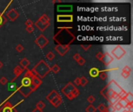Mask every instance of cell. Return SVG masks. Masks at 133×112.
Listing matches in <instances>:
<instances>
[{
  "label": "cell",
  "instance_id": "1",
  "mask_svg": "<svg viewBox=\"0 0 133 112\" xmlns=\"http://www.w3.org/2000/svg\"><path fill=\"white\" fill-rule=\"evenodd\" d=\"M70 28L72 29V27ZM70 28H59L60 31L54 37V40L55 42L58 43V45L68 46L75 40V36L68 31Z\"/></svg>",
  "mask_w": 133,
  "mask_h": 112
},
{
  "label": "cell",
  "instance_id": "2",
  "mask_svg": "<svg viewBox=\"0 0 133 112\" xmlns=\"http://www.w3.org/2000/svg\"><path fill=\"white\" fill-rule=\"evenodd\" d=\"M123 89H122L120 87V86L114 82V80H111L110 83L106 86V87L104 88V90H101L100 93L101 95H104L105 98L109 99L113 97L114 96H118V94L120 93V92L122 91Z\"/></svg>",
  "mask_w": 133,
  "mask_h": 112
},
{
  "label": "cell",
  "instance_id": "3",
  "mask_svg": "<svg viewBox=\"0 0 133 112\" xmlns=\"http://www.w3.org/2000/svg\"><path fill=\"white\" fill-rule=\"evenodd\" d=\"M32 71L34 72L35 76H38L40 79H41V78H44L46 75L48 74V72L51 71V68L44 60H41V61L33 68Z\"/></svg>",
  "mask_w": 133,
  "mask_h": 112
},
{
  "label": "cell",
  "instance_id": "4",
  "mask_svg": "<svg viewBox=\"0 0 133 112\" xmlns=\"http://www.w3.org/2000/svg\"><path fill=\"white\" fill-rule=\"evenodd\" d=\"M46 98H47V100L55 107H58L62 103V97L57 93L56 90H52V91L46 97Z\"/></svg>",
  "mask_w": 133,
  "mask_h": 112
},
{
  "label": "cell",
  "instance_id": "5",
  "mask_svg": "<svg viewBox=\"0 0 133 112\" xmlns=\"http://www.w3.org/2000/svg\"><path fill=\"white\" fill-rule=\"evenodd\" d=\"M35 26L41 31H44L50 26V18L46 14H43L35 23Z\"/></svg>",
  "mask_w": 133,
  "mask_h": 112
},
{
  "label": "cell",
  "instance_id": "6",
  "mask_svg": "<svg viewBox=\"0 0 133 112\" xmlns=\"http://www.w3.org/2000/svg\"><path fill=\"white\" fill-rule=\"evenodd\" d=\"M111 53H112L113 56H114V58H116L117 59H121L126 54V51L122 46L118 45L112 50Z\"/></svg>",
  "mask_w": 133,
  "mask_h": 112
},
{
  "label": "cell",
  "instance_id": "7",
  "mask_svg": "<svg viewBox=\"0 0 133 112\" xmlns=\"http://www.w3.org/2000/svg\"><path fill=\"white\" fill-rule=\"evenodd\" d=\"M49 43V41L48 38H46L43 34H41L39 37H37L35 40V44L40 47V48H43Z\"/></svg>",
  "mask_w": 133,
  "mask_h": 112
},
{
  "label": "cell",
  "instance_id": "8",
  "mask_svg": "<svg viewBox=\"0 0 133 112\" xmlns=\"http://www.w3.org/2000/svg\"><path fill=\"white\" fill-rule=\"evenodd\" d=\"M55 50L56 51V52L61 56L65 55L68 50H69V46H66V45H58L55 46Z\"/></svg>",
  "mask_w": 133,
  "mask_h": 112
},
{
  "label": "cell",
  "instance_id": "9",
  "mask_svg": "<svg viewBox=\"0 0 133 112\" xmlns=\"http://www.w3.org/2000/svg\"><path fill=\"white\" fill-rule=\"evenodd\" d=\"M57 21L61 23H71L73 21L72 15H58Z\"/></svg>",
  "mask_w": 133,
  "mask_h": 112
},
{
  "label": "cell",
  "instance_id": "10",
  "mask_svg": "<svg viewBox=\"0 0 133 112\" xmlns=\"http://www.w3.org/2000/svg\"><path fill=\"white\" fill-rule=\"evenodd\" d=\"M2 105V107L0 109V112H16L15 107L12 106L10 102L4 103Z\"/></svg>",
  "mask_w": 133,
  "mask_h": 112
},
{
  "label": "cell",
  "instance_id": "11",
  "mask_svg": "<svg viewBox=\"0 0 133 112\" xmlns=\"http://www.w3.org/2000/svg\"><path fill=\"white\" fill-rule=\"evenodd\" d=\"M19 16H20L19 12L16 10H14V9H12V10H10L6 13V17L11 21H14L15 20H16L19 17Z\"/></svg>",
  "mask_w": 133,
  "mask_h": 112
},
{
  "label": "cell",
  "instance_id": "12",
  "mask_svg": "<svg viewBox=\"0 0 133 112\" xmlns=\"http://www.w3.org/2000/svg\"><path fill=\"white\" fill-rule=\"evenodd\" d=\"M75 86L72 84V83H68L66 84V86L65 87H63L62 90V92L65 94V95H68V94L69 93H72V92H73V90L75 89Z\"/></svg>",
  "mask_w": 133,
  "mask_h": 112
},
{
  "label": "cell",
  "instance_id": "13",
  "mask_svg": "<svg viewBox=\"0 0 133 112\" xmlns=\"http://www.w3.org/2000/svg\"><path fill=\"white\" fill-rule=\"evenodd\" d=\"M113 59H114L113 56H111L109 53L106 52L104 54H103V58L101 59V61L105 66H108V65H110L111 62H112Z\"/></svg>",
  "mask_w": 133,
  "mask_h": 112
},
{
  "label": "cell",
  "instance_id": "14",
  "mask_svg": "<svg viewBox=\"0 0 133 112\" xmlns=\"http://www.w3.org/2000/svg\"><path fill=\"white\" fill-rule=\"evenodd\" d=\"M32 86V79L28 77L23 76V78L21 80V88H30Z\"/></svg>",
  "mask_w": 133,
  "mask_h": 112
},
{
  "label": "cell",
  "instance_id": "15",
  "mask_svg": "<svg viewBox=\"0 0 133 112\" xmlns=\"http://www.w3.org/2000/svg\"><path fill=\"white\" fill-rule=\"evenodd\" d=\"M8 90L9 91H12V93H16L19 90V87L17 86L16 83L14 82H10L8 84Z\"/></svg>",
  "mask_w": 133,
  "mask_h": 112
},
{
  "label": "cell",
  "instance_id": "16",
  "mask_svg": "<svg viewBox=\"0 0 133 112\" xmlns=\"http://www.w3.org/2000/svg\"><path fill=\"white\" fill-rule=\"evenodd\" d=\"M23 71H24V69H23V68L22 67H20V66H16V67L14 68V69H13V73H14V75H15V79H16L17 77L20 76L21 74H22V73L23 72ZM15 79H12V82H13Z\"/></svg>",
  "mask_w": 133,
  "mask_h": 112
},
{
  "label": "cell",
  "instance_id": "17",
  "mask_svg": "<svg viewBox=\"0 0 133 112\" xmlns=\"http://www.w3.org/2000/svg\"><path fill=\"white\" fill-rule=\"evenodd\" d=\"M57 10L58 12H70L72 10V6H58Z\"/></svg>",
  "mask_w": 133,
  "mask_h": 112
},
{
  "label": "cell",
  "instance_id": "18",
  "mask_svg": "<svg viewBox=\"0 0 133 112\" xmlns=\"http://www.w3.org/2000/svg\"><path fill=\"white\" fill-rule=\"evenodd\" d=\"M89 76H90L91 77H93V78H96V77L99 76V74H100V70L98 69L97 68H91L90 70H89Z\"/></svg>",
  "mask_w": 133,
  "mask_h": 112
},
{
  "label": "cell",
  "instance_id": "19",
  "mask_svg": "<svg viewBox=\"0 0 133 112\" xmlns=\"http://www.w3.org/2000/svg\"><path fill=\"white\" fill-rule=\"evenodd\" d=\"M32 84L34 85L37 88V87H39L42 84V80L38 76H34L33 78H32Z\"/></svg>",
  "mask_w": 133,
  "mask_h": 112
},
{
  "label": "cell",
  "instance_id": "20",
  "mask_svg": "<svg viewBox=\"0 0 133 112\" xmlns=\"http://www.w3.org/2000/svg\"><path fill=\"white\" fill-rule=\"evenodd\" d=\"M30 65V62H29V60L27 59V58H23L22 60L20 61V67H22L23 69H26L27 67H28V66Z\"/></svg>",
  "mask_w": 133,
  "mask_h": 112
},
{
  "label": "cell",
  "instance_id": "21",
  "mask_svg": "<svg viewBox=\"0 0 133 112\" xmlns=\"http://www.w3.org/2000/svg\"><path fill=\"white\" fill-rule=\"evenodd\" d=\"M119 100H120V98L118 97V96L117 95V96H114V97H111V98H110L109 99V101H110V103H111V105H114L115 104H117V103L119 101Z\"/></svg>",
  "mask_w": 133,
  "mask_h": 112
},
{
  "label": "cell",
  "instance_id": "22",
  "mask_svg": "<svg viewBox=\"0 0 133 112\" xmlns=\"http://www.w3.org/2000/svg\"><path fill=\"white\" fill-rule=\"evenodd\" d=\"M125 100H126V101L128 103V104H132L133 102V96L132 93H127V95L125 98Z\"/></svg>",
  "mask_w": 133,
  "mask_h": 112
},
{
  "label": "cell",
  "instance_id": "23",
  "mask_svg": "<svg viewBox=\"0 0 133 112\" xmlns=\"http://www.w3.org/2000/svg\"><path fill=\"white\" fill-rule=\"evenodd\" d=\"M34 76H35V74H34V72L32 71V69L31 70H27L24 73V76L25 77H28V78H31V79H32Z\"/></svg>",
  "mask_w": 133,
  "mask_h": 112
},
{
  "label": "cell",
  "instance_id": "24",
  "mask_svg": "<svg viewBox=\"0 0 133 112\" xmlns=\"http://www.w3.org/2000/svg\"><path fill=\"white\" fill-rule=\"evenodd\" d=\"M96 111H97V108L92 104H89L87 108H86V111L87 112H96Z\"/></svg>",
  "mask_w": 133,
  "mask_h": 112
},
{
  "label": "cell",
  "instance_id": "25",
  "mask_svg": "<svg viewBox=\"0 0 133 112\" xmlns=\"http://www.w3.org/2000/svg\"><path fill=\"white\" fill-rule=\"evenodd\" d=\"M6 22V17L2 14V12H0V27H1L2 26H3L4 24H5Z\"/></svg>",
  "mask_w": 133,
  "mask_h": 112
},
{
  "label": "cell",
  "instance_id": "26",
  "mask_svg": "<svg viewBox=\"0 0 133 112\" xmlns=\"http://www.w3.org/2000/svg\"><path fill=\"white\" fill-rule=\"evenodd\" d=\"M79 79H80V85L83 86V87H85V86L88 83V79L86 78L85 76L81 77V78H79Z\"/></svg>",
  "mask_w": 133,
  "mask_h": 112
},
{
  "label": "cell",
  "instance_id": "27",
  "mask_svg": "<svg viewBox=\"0 0 133 112\" xmlns=\"http://www.w3.org/2000/svg\"><path fill=\"white\" fill-rule=\"evenodd\" d=\"M118 103L120 104V105L122 106V108H125V107H126V106L128 105V103L126 101V100H125V99H120Z\"/></svg>",
  "mask_w": 133,
  "mask_h": 112
},
{
  "label": "cell",
  "instance_id": "28",
  "mask_svg": "<svg viewBox=\"0 0 133 112\" xmlns=\"http://www.w3.org/2000/svg\"><path fill=\"white\" fill-rule=\"evenodd\" d=\"M60 69H61V68H60V67L58 66L57 64L54 65V66H52V68H51V70L53 72H55V73H58L60 71Z\"/></svg>",
  "mask_w": 133,
  "mask_h": 112
},
{
  "label": "cell",
  "instance_id": "29",
  "mask_svg": "<svg viewBox=\"0 0 133 112\" xmlns=\"http://www.w3.org/2000/svg\"><path fill=\"white\" fill-rule=\"evenodd\" d=\"M46 57H47V58L49 60V61H51V60L55 58V54L52 52V51H49V52L46 55Z\"/></svg>",
  "mask_w": 133,
  "mask_h": 112
},
{
  "label": "cell",
  "instance_id": "30",
  "mask_svg": "<svg viewBox=\"0 0 133 112\" xmlns=\"http://www.w3.org/2000/svg\"><path fill=\"white\" fill-rule=\"evenodd\" d=\"M99 76H100V78L101 79H107V77H108V75H107V72H104V71H100V74H99Z\"/></svg>",
  "mask_w": 133,
  "mask_h": 112
},
{
  "label": "cell",
  "instance_id": "31",
  "mask_svg": "<svg viewBox=\"0 0 133 112\" xmlns=\"http://www.w3.org/2000/svg\"><path fill=\"white\" fill-rule=\"evenodd\" d=\"M44 107H45V104H44V102H42V101H39L37 104V105H36V107L37 108H38V109H40V110H43L44 108Z\"/></svg>",
  "mask_w": 133,
  "mask_h": 112
},
{
  "label": "cell",
  "instance_id": "32",
  "mask_svg": "<svg viewBox=\"0 0 133 112\" xmlns=\"http://www.w3.org/2000/svg\"><path fill=\"white\" fill-rule=\"evenodd\" d=\"M126 95H127V92L125 91L124 90H122V91L120 92V93L118 94V97L120 99H125V97H126Z\"/></svg>",
  "mask_w": 133,
  "mask_h": 112
},
{
  "label": "cell",
  "instance_id": "33",
  "mask_svg": "<svg viewBox=\"0 0 133 112\" xmlns=\"http://www.w3.org/2000/svg\"><path fill=\"white\" fill-rule=\"evenodd\" d=\"M98 110H99L100 112H104V111H106V109H107V107L104 105V104H100L99 106H98V108H97Z\"/></svg>",
  "mask_w": 133,
  "mask_h": 112
},
{
  "label": "cell",
  "instance_id": "34",
  "mask_svg": "<svg viewBox=\"0 0 133 112\" xmlns=\"http://www.w3.org/2000/svg\"><path fill=\"white\" fill-rule=\"evenodd\" d=\"M23 45H21L20 44H19V45H17L16 46V50L18 51V52H22V51H23Z\"/></svg>",
  "mask_w": 133,
  "mask_h": 112
},
{
  "label": "cell",
  "instance_id": "35",
  "mask_svg": "<svg viewBox=\"0 0 133 112\" xmlns=\"http://www.w3.org/2000/svg\"><path fill=\"white\" fill-rule=\"evenodd\" d=\"M8 83V79L6 78V77H2L1 79H0V83H1L2 85H5Z\"/></svg>",
  "mask_w": 133,
  "mask_h": 112
},
{
  "label": "cell",
  "instance_id": "36",
  "mask_svg": "<svg viewBox=\"0 0 133 112\" xmlns=\"http://www.w3.org/2000/svg\"><path fill=\"white\" fill-rule=\"evenodd\" d=\"M106 111L107 112H114L115 111V109H114V107L113 105H110L108 107H107Z\"/></svg>",
  "mask_w": 133,
  "mask_h": 112
},
{
  "label": "cell",
  "instance_id": "37",
  "mask_svg": "<svg viewBox=\"0 0 133 112\" xmlns=\"http://www.w3.org/2000/svg\"><path fill=\"white\" fill-rule=\"evenodd\" d=\"M25 24H26L27 27H32V26L33 25V21L31 20H27L25 22Z\"/></svg>",
  "mask_w": 133,
  "mask_h": 112
},
{
  "label": "cell",
  "instance_id": "38",
  "mask_svg": "<svg viewBox=\"0 0 133 112\" xmlns=\"http://www.w3.org/2000/svg\"><path fill=\"white\" fill-rule=\"evenodd\" d=\"M87 101L89 103V104H93V103L95 101V98H94L93 96H89L88 98H87Z\"/></svg>",
  "mask_w": 133,
  "mask_h": 112
},
{
  "label": "cell",
  "instance_id": "39",
  "mask_svg": "<svg viewBox=\"0 0 133 112\" xmlns=\"http://www.w3.org/2000/svg\"><path fill=\"white\" fill-rule=\"evenodd\" d=\"M114 109H115V111H120L121 110L122 107V106L120 105V104L118 102L117 104H115L114 105Z\"/></svg>",
  "mask_w": 133,
  "mask_h": 112
},
{
  "label": "cell",
  "instance_id": "40",
  "mask_svg": "<svg viewBox=\"0 0 133 112\" xmlns=\"http://www.w3.org/2000/svg\"><path fill=\"white\" fill-rule=\"evenodd\" d=\"M122 77H124L125 79H127V78H128V77L130 76V73L122 71Z\"/></svg>",
  "mask_w": 133,
  "mask_h": 112
},
{
  "label": "cell",
  "instance_id": "41",
  "mask_svg": "<svg viewBox=\"0 0 133 112\" xmlns=\"http://www.w3.org/2000/svg\"><path fill=\"white\" fill-rule=\"evenodd\" d=\"M26 31H27L28 33H32L33 31H34V27H33V26H32V27H26Z\"/></svg>",
  "mask_w": 133,
  "mask_h": 112
},
{
  "label": "cell",
  "instance_id": "42",
  "mask_svg": "<svg viewBox=\"0 0 133 112\" xmlns=\"http://www.w3.org/2000/svg\"><path fill=\"white\" fill-rule=\"evenodd\" d=\"M122 71L126 72H128V73H130V72H131V71H132V68H131L129 66H125V67H124V68H123V70H122Z\"/></svg>",
  "mask_w": 133,
  "mask_h": 112
},
{
  "label": "cell",
  "instance_id": "43",
  "mask_svg": "<svg viewBox=\"0 0 133 112\" xmlns=\"http://www.w3.org/2000/svg\"><path fill=\"white\" fill-rule=\"evenodd\" d=\"M77 62H78L79 65H80V66H83V65L85 64V62H86V60H85L83 58L81 57V58H79V61Z\"/></svg>",
  "mask_w": 133,
  "mask_h": 112
},
{
  "label": "cell",
  "instance_id": "44",
  "mask_svg": "<svg viewBox=\"0 0 133 112\" xmlns=\"http://www.w3.org/2000/svg\"><path fill=\"white\" fill-rule=\"evenodd\" d=\"M96 58L98 59V60H100V61H101V59L103 58V53L102 52H98L97 55H96Z\"/></svg>",
  "mask_w": 133,
  "mask_h": 112
},
{
  "label": "cell",
  "instance_id": "45",
  "mask_svg": "<svg viewBox=\"0 0 133 112\" xmlns=\"http://www.w3.org/2000/svg\"><path fill=\"white\" fill-rule=\"evenodd\" d=\"M80 58H81V56H80V55H79V54H78V53L76 54V55H74V56H73L74 60H76V62H78Z\"/></svg>",
  "mask_w": 133,
  "mask_h": 112
},
{
  "label": "cell",
  "instance_id": "46",
  "mask_svg": "<svg viewBox=\"0 0 133 112\" xmlns=\"http://www.w3.org/2000/svg\"><path fill=\"white\" fill-rule=\"evenodd\" d=\"M81 47L83 48V50H85V51H87L89 48L91 47V45H81Z\"/></svg>",
  "mask_w": 133,
  "mask_h": 112
},
{
  "label": "cell",
  "instance_id": "47",
  "mask_svg": "<svg viewBox=\"0 0 133 112\" xmlns=\"http://www.w3.org/2000/svg\"><path fill=\"white\" fill-rule=\"evenodd\" d=\"M74 84L76 85V86L80 85V79H79V78H76V79L74 80Z\"/></svg>",
  "mask_w": 133,
  "mask_h": 112
},
{
  "label": "cell",
  "instance_id": "48",
  "mask_svg": "<svg viewBox=\"0 0 133 112\" xmlns=\"http://www.w3.org/2000/svg\"><path fill=\"white\" fill-rule=\"evenodd\" d=\"M32 112H43V111H41V110H40V109H38V108H37V107H36V108L34 109Z\"/></svg>",
  "mask_w": 133,
  "mask_h": 112
},
{
  "label": "cell",
  "instance_id": "49",
  "mask_svg": "<svg viewBox=\"0 0 133 112\" xmlns=\"http://www.w3.org/2000/svg\"><path fill=\"white\" fill-rule=\"evenodd\" d=\"M2 66H3V64H2V62L1 61H0V68H2Z\"/></svg>",
  "mask_w": 133,
  "mask_h": 112
},
{
  "label": "cell",
  "instance_id": "50",
  "mask_svg": "<svg viewBox=\"0 0 133 112\" xmlns=\"http://www.w3.org/2000/svg\"><path fill=\"white\" fill-rule=\"evenodd\" d=\"M122 112H128V111H125V110H124V111H123Z\"/></svg>",
  "mask_w": 133,
  "mask_h": 112
},
{
  "label": "cell",
  "instance_id": "51",
  "mask_svg": "<svg viewBox=\"0 0 133 112\" xmlns=\"http://www.w3.org/2000/svg\"><path fill=\"white\" fill-rule=\"evenodd\" d=\"M128 112H131V111H128Z\"/></svg>",
  "mask_w": 133,
  "mask_h": 112
},
{
  "label": "cell",
  "instance_id": "52",
  "mask_svg": "<svg viewBox=\"0 0 133 112\" xmlns=\"http://www.w3.org/2000/svg\"><path fill=\"white\" fill-rule=\"evenodd\" d=\"M104 112H107V111H104Z\"/></svg>",
  "mask_w": 133,
  "mask_h": 112
}]
</instances>
